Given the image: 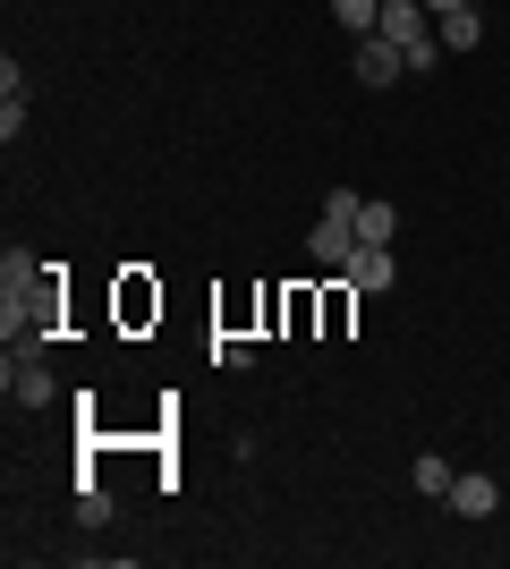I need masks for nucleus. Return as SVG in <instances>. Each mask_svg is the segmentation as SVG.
Instances as JSON below:
<instances>
[{"label": "nucleus", "instance_id": "nucleus-1", "mask_svg": "<svg viewBox=\"0 0 510 569\" xmlns=\"http://www.w3.org/2000/svg\"><path fill=\"white\" fill-rule=\"evenodd\" d=\"M307 256L323 263V272H349V256H358V230L340 213H316V230H307Z\"/></svg>", "mask_w": 510, "mask_h": 569}, {"label": "nucleus", "instance_id": "nucleus-2", "mask_svg": "<svg viewBox=\"0 0 510 569\" xmlns=\"http://www.w3.org/2000/svg\"><path fill=\"white\" fill-rule=\"evenodd\" d=\"M0 375H9V400H18V408H51V400H60V382H51L43 357H9Z\"/></svg>", "mask_w": 510, "mask_h": 569}, {"label": "nucleus", "instance_id": "nucleus-3", "mask_svg": "<svg viewBox=\"0 0 510 569\" xmlns=\"http://www.w3.org/2000/svg\"><path fill=\"white\" fill-rule=\"evenodd\" d=\"M409 77V60H400V43H383V34H358V86H400Z\"/></svg>", "mask_w": 510, "mask_h": 569}, {"label": "nucleus", "instance_id": "nucleus-4", "mask_svg": "<svg viewBox=\"0 0 510 569\" xmlns=\"http://www.w3.org/2000/svg\"><path fill=\"white\" fill-rule=\"evenodd\" d=\"M340 281L358 289V298H383V289L400 281V263H391V247H358V256H349V272H340Z\"/></svg>", "mask_w": 510, "mask_h": 569}, {"label": "nucleus", "instance_id": "nucleus-5", "mask_svg": "<svg viewBox=\"0 0 510 569\" xmlns=\"http://www.w3.org/2000/svg\"><path fill=\"white\" fill-rule=\"evenodd\" d=\"M442 510H451V519H493V510H502V485H493V476H460Z\"/></svg>", "mask_w": 510, "mask_h": 569}, {"label": "nucleus", "instance_id": "nucleus-6", "mask_svg": "<svg viewBox=\"0 0 510 569\" xmlns=\"http://www.w3.org/2000/svg\"><path fill=\"white\" fill-rule=\"evenodd\" d=\"M43 272H51L43 256H26V247H9V256H0V298H26V289L43 281Z\"/></svg>", "mask_w": 510, "mask_h": 569}, {"label": "nucleus", "instance_id": "nucleus-7", "mask_svg": "<svg viewBox=\"0 0 510 569\" xmlns=\"http://www.w3.org/2000/svg\"><path fill=\"white\" fill-rule=\"evenodd\" d=\"M391 238H400V204H374V196H366L358 204V247H391Z\"/></svg>", "mask_w": 510, "mask_h": 569}, {"label": "nucleus", "instance_id": "nucleus-8", "mask_svg": "<svg viewBox=\"0 0 510 569\" xmlns=\"http://www.w3.org/2000/svg\"><path fill=\"white\" fill-rule=\"evenodd\" d=\"M434 34H442V51H477L486 43V18H477V9H451V18H434Z\"/></svg>", "mask_w": 510, "mask_h": 569}, {"label": "nucleus", "instance_id": "nucleus-9", "mask_svg": "<svg viewBox=\"0 0 510 569\" xmlns=\"http://www.w3.org/2000/svg\"><path fill=\"white\" fill-rule=\"evenodd\" d=\"M417 493H426V501H451V485H460V468H451V459H442V451H426V459H417Z\"/></svg>", "mask_w": 510, "mask_h": 569}, {"label": "nucleus", "instance_id": "nucleus-10", "mask_svg": "<svg viewBox=\"0 0 510 569\" xmlns=\"http://www.w3.org/2000/svg\"><path fill=\"white\" fill-rule=\"evenodd\" d=\"M332 18H340V34L358 43V34H374V26H383V0H332Z\"/></svg>", "mask_w": 510, "mask_h": 569}, {"label": "nucleus", "instance_id": "nucleus-11", "mask_svg": "<svg viewBox=\"0 0 510 569\" xmlns=\"http://www.w3.org/2000/svg\"><path fill=\"white\" fill-rule=\"evenodd\" d=\"M120 315H128V323H146V315H162V289H146L137 272H128V281H120Z\"/></svg>", "mask_w": 510, "mask_h": 569}, {"label": "nucleus", "instance_id": "nucleus-12", "mask_svg": "<svg viewBox=\"0 0 510 569\" xmlns=\"http://www.w3.org/2000/svg\"><path fill=\"white\" fill-rule=\"evenodd\" d=\"M77 519H86V527H111V493H102V485H77Z\"/></svg>", "mask_w": 510, "mask_h": 569}, {"label": "nucleus", "instance_id": "nucleus-13", "mask_svg": "<svg viewBox=\"0 0 510 569\" xmlns=\"http://www.w3.org/2000/svg\"><path fill=\"white\" fill-rule=\"evenodd\" d=\"M349 298H358V289H349V281H340L332 298H323V332H349Z\"/></svg>", "mask_w": 510, "mask_h": 569}, {"label": "nucleus", "instance_id": "nucleus-14", "mask_svg": "<svg viewBox=\"0 0 510 569\" xmlns=\"http://www.w3.org/2000/svg\"><path fill=\"white\" fill-rule=\"evenodd\" d=\"M358 204H366L358 188H332V196H323V213H340V221H349V230H358Z\"/></svg>", "mask_w": 510, "mask_h": 569}, {"label": "nucleus", "instance_id": "nucleus-15", "mask_svg": "<svg viewBox=\"0 0 510 569\" xmlns=\"http://www.w3.org/2000/svg\"><path fill=\"white\" fill-rule=\"evenodd\" d=\"M26 94H34V86H26V69H18V60H0V102H26Z\"/></svg>", "mask_w": 510, "mask_h": 569}, {"label": "nucleus", "instance_id": "nucleus-16", "mask_svg": "<svg viewBox=\"0 0 510 569\" xmlns=\"http://www.w3.org/2000/svg\"><path fill=\"white\" fill-rule=\"evenodd\" d=\"M426 9H434V18H451V9H477V0H426Z\"/></svg>", "mask_w": 510, "mask_h": 569}, {"label": "nucleus", "instance_id": "nucleus-17", "mask_svg": "<svg viewBox=\"0 0 510 569\" xmlns=\"http://www.w3.org/2000/svg\"><path fill=\"white\" fill-rule=\"evenodd\" d=\"M502 26H510V18H502Z\"/></svg>", "mask_w": 510, "mask_h": 569}]
</instances>
